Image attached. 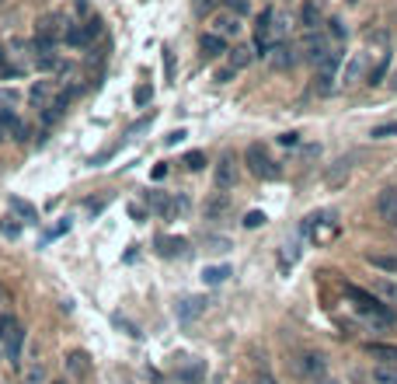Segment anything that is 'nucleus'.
Masks as SVG:
<instances>
[{
    "instance_id": "nucleus-1",
    "label": "nucleus",
    "mask_w": 397,
    "mask_h": 384,
    "mask_svg": "<svg viewBox=\"0 0 397 384\" xmlns=\"http://www.w3.org/2000/svg\"><path fill=\"white\" fill-rule=\"evenodd\" d=\"M342 294H345V300H352V311H356L366 325H373V329H394L397 325V314L376 294H369L362 287H352V283H345Z\"/></svg>"
},
{
    "instance_id": "nucleus-2",
    "label": "nucleus",
    "mask_w": 397,
    "mask_h": 384,
    "mask_svg": "<svg viewBox=\"0 0 397 384\" xmlns=\"http://www.w3.org/2000/svg\"><path fill=\"white\" fill-rule=\"evenodd\" d=\"M338 231H342L338 210H318V214L303 216V224H300V234H303L311 245H328V241H335Z\"/></svg>"
},
{
    "instance_id": "nucleus-3",
    "label": "nucleus",
    "mask_w": 397,
    "mask_h": 384,
    "mask_svg": "<svg viewBox=\"0 0 397 384\" xmlns=\"http://www.w3.org/2000/svg\"><path fill=\"white\" fill-rule=\"evenodd\" d=\"M289 371H293V378L300 384H320L328 378V360L318 349H300V353H293Z\"/></svg>"
},
{
    "instance_id": "nucleus-4",
    "label": "nucleus",
    "mask_w": 397,
    "mask_h": 384,
    "mask_svg": "<svg viewBox=\"0 0 397 384\" xmlns=\"http://www.w3.org/2000/svg\"><path fill=\"white\" fill-rule=\"evenodd\" d=\"M21 342H25L21 322L11 318V314H4V318H0V349H4V356H7L11 363L21 360Z\"/></svg>"
},
{
    "instance_id": "nucleus-5",
    "label": "nucleus",
    "mask_w": 397,
    "mask_h": 384,
    "mask_svg": "<svg viewBox=\"0 0 397 384\" xmlns=\"http://www.w3.org/2000/svg\"><path fill=\"white\" fill-rule=\"evenodd\" d=\"M244 158H247L251 175H255V178H262V182H276L279 175H282V168H279L276 161L265 154V147H262V143H251V147L244 150Z\"/></svg>"
},
{
    "instance_id": "nucleus-6",
    "label": "nucleus",
    "mask_w": 397,
    "mask_h": 384,
    "mask_svg": "<svg viewBox=\"0 0 397 384\" xmlns=\"http://www.w3.org/2000/svg\"><path fill=\"white\" fill-rule=\"evenodd\" d=\"M98 35H101V18H98V14H91L84 25H70V28H67L63 43L70 45V49H87Z\"/></svg>"
},
{
    "instance_id": "nucleus-7",
    "label": "nucleus",
    "mask_w": 397,
    "mask_h": 384,
    "mask_svg": "<svg viewBox=\"0 0 397 384\" xmlns=\"http://www.w3.org/2000/svg\"><path fill=\"white\" fill-rule=\"evenodd\" d=\"M276 43V7H265L262 18H258V32H255V53L258 56H269Z\"/></svg>"
},
{
    "instance_id": "nucleus-8",
    "label": "nucleus",
    "mask_w": 397,
    "mask_h": 384,
    "mask_svg": "<svg viewBox=\"0 0 397 384\" xmlns=\"http://www.w3.org/2000/svg\"><path fill=\"white\" fill-rule=\"evenodd\" d=\"M237 178H240L237 158H234V154H223V158L216 161V168H213V185H216L220 192H230V189L237 185Z\"/></svg>"
},
{
    "instance_id": "nucleus-9",
    "label": "nucleus",
    "mask_w": 397,
    "mask_h": 384,
    "mask_svg": "<svg viewBox=\"0 0 397 384\" xmlns=\"http://www.w3.org/2000/svg\"><path fill=\"white\" fill-rule=\"evenodd\" d=\"M56 91H60V81H56V77H39L35 84L28 87L25 102H28L32 109H49L52 98H56Z\"/></svg>"
},
{
    "instance_id": "nucleus-10",
    "label": "nucleus",
    "mask_w": 397,
    "mask_h": 384,
    "mask_svg": "<svg viewBox=\"0 0 397 384\" xmlns=\"http://www.w3.org/2000/svg\"><path fill=\"white\" fill-rule=\"evenodd\" d=\"M366 53H356V56H349V63H342V70H338V87H356L366 81Z\"/></svg>"
},
{
    "instance_id": "nucleus-11",
    "label": "nucleus",
    "mask_w": 397,
    "mask_h": 384,
    "mask_svg": "<svg viewBox=\"0 0 397 384\" xmlns=\"http://www.w3.org/2000/svg\"><path fill=\"white\" fill-rule=\"evenodd\" d=\"M67 18L60 14V11H52V14H45V18H39V25H35V35L39 39H45V43H60L63 35H67Z\"/></svg>"
},
{
    "instance_id": "nucleus-12",
    "label": "nucleus",
    "mask_w": 397,
    "mask_h": 384,
    "mask_svg": "<svg viewBox=\"0 0 397 384\" xmlns=\"http://www.w3.org/2000/svg\"><path fill=\"white\" fill-rule=\"evenodd\" d=\"M209 32L230 43V39H240V32H244V25H240V18H237V14H230V11H223V14H213V21H209Z\"/></svg>"
},
{
    "instance_id": "nucleus-13",
    "label": "nucleus",
    "mask_w": 397,
    "mask_h": 384,
    "mask_svg": "<svg viewBox=\"0 0 397 384\" xmlns=\"http://www.w3.org/2000/svg\"><path fill=\"white\" fill-rule=\"evenodd\" d=\"M269 60H272V67H276V70H293V67L300 63V45H293V43L272 45Z\"/></svg>"
},
{
    "instance_id": "nucleus-14",
    "label": "nucleus",
    "mask_w": 397,
    "mask_h": 384,
    "mask_svg": "<svg viewBox=\"0 0 397 384\" xmlns=\"http://www.w3.org/2000/svg\"><path fill=\"white\" fill-rule=\"evenodd\" d=\"M91 371V356L84 353V349H74V353H67V374L77 381V378H84Z\"/></svg>"
},
{
    "instance_id": "nucleus-15",
    "label": "nucleus",
    "mask_w": 397,
    "mask_h": 384,
    "mask_svg": "<svg viewBox=\"0 0 397 384\" xmlns=\"http://www.w3.org/2000/svg\"><path fill=\"white\" fill-rule=\"evenodd\" d=\"M7 207L21 216V224H39V210H35L28 199H21V196H7Z\"/></svg>"
},
{
    "instance_id": "nucleus-16",
    "label": "nucleus",
    "mask_w": 397,
    "mask_h": 384,
    "mask_svg": "<svg viewBox=\"0 0 397 384\" xmlns=\"http://www.w3.org/2000/svg\"><path fill=\"white\" fill-rule=\"evenodd\" d=\"M198 49H202V56H206V60H216V56H223V53H227V39H220V35L206 32V35L198 39Z\"/></svg>"
},
{
    "instance_id": "nucleus-17",
    "label": "nucleus",
    "mask_w": 397,
    "mask_h": 384,
    "mask_svg": "<svg viewBox=\"0 0 397 384\" xmlns=\"http://www.w3.org/2000/svg\"><path fill=\"white\" fill-rule=\"evenodd\" d=\"M366 262L373 265V269H380V273H391L397 276V252H369Z\"/></svg>"
},
{
    "instance_id": "nucleus-18",
    "label": "nucleus",
    "mask_w": 397,
    "mask_h": 384,
    "mask_svg": "<svg viewBox=\"0 0 397 384\" xmlns=\"http://www.w3.org/2000/svg\"><path fill=\"white\" fill-rule=\"evenodd\" d=\"M206 307H209V300L206 297H185L181 304H178V318H181V322H192V318H198Z\"/></svg>"
},
{
    "instance_id": "nucleus-19",
    "label": "nucleus",
    "mask_w": 397,
    "mask_h": 384,
    "mask_svg": "<svg viewBox=\"0 0 397 384\" xmlns=\"http://www.w3.org/2000/svg\"><path fill=\"white\" fill-rule=\"evenodd\" d=\"M189 241L185 238H157V252L164 258H174V256H185Z\"/></svg>"
},
{
    "instance_id": "nucleus-20",
    "label": "nucleus",
    "mask_w": 397,
    "mask_h": 384,
    "mask_svg": "<svg viewBox=\"0 0 397 384\" xmlns=\"http://www.w3.org/2000/svg\"><path fill=\"white\" fill-rule=\"evenodd\" d=\"M21 384H49L45 363H42V360H32V363L25 367V374H21Z\"/></svg>"
},
{
    "instance_id": "nucleus-21",
    "label": "nucleus",
    "mask_w": 397,
    "mask_h": 384,
    "mask_svg": "<svg viewBox=\"0 0 397 384\" xmlns=\"http://www.w3.org/2000/svg\"><path fill=\"white\" fill-rule=\"evenodd\" d=\"M366 353L373 360H380V363H397V346H387V342H369Z\"/></svg>"
},
{
    "instance_id": "nucleus-22",
    "label": "nucleus",
    "mask_w": 397,
    "mask_h": 384,
    "mask_svg": "<svg viewBox=\"0 0 397 384\" xmlns=\"http://www.w3.org/2000/svg\"><path fill=\"white\" fill-rule=\"evenodd\" d=\"M376 297H384V304L397 307V280L394 276H380V280H376Z\"/></svg>"
},
{
    "instance_id": "nucleus-23",
    "label": "nucleus",
    "mask_w": 397,
    "mask_h": 384,
    "mask_svg": "<svg viewBox=\"0 0 397 384\" xmlns=\"http://www.w3.org/2000/svg\"><path fill=\"white\" fill-rule=\"evenodd\" d=\"M324 35H328V43L331 45H345L349 28H345V21H342V18H331V21H328V28H324Z\"/></svg>"
},
{
    "instance_id": "nucleus-24",
    "label": "nucleus",
    "mask_w": 397,
    "mask_h": 384,
    "mask_svg": "<svg viewBox=\"0 0 397 384\" xmlns=\"http://www.w3.org/2000/svg\"><path fill=\"white\" fill-rule=\"evenodd\" d=\"M373 384H397V363H376L373 367Z\"/></svg>"
},
{
    "instance_id": "nucleus-25",
    "label": "nucleus",
    "mask_w": 397,
    "mask_h": 384,
    "mask_svg": "<svg viewBox=\"0 0 397 384\" xmlns=\"http://www.w3.org/2000/svg\"><path fill=\"white\" fill-rule=\"evenodd\" d=\"M251 60H255V45H237V49L230 53V67H234V70H244Z\"/></svg>"
},
{
    "instance_id": "nucleus-26",
    "label": "nucleus",
    "mask_w": 397,
    "mask_h": 384,
    "mask_svg": "<svg viewBox=\"0 0 397 384\" xmlns=\"http://www.w3.org/2000/svg\"><path fill=\"white\" fill-rule=\"evenodd\" d=\"M227 276H230V265H209V269L202 273V283H209V287H220Z\"/></svg>"
},
{
    "instance_id": "nucleus-27",
    "label": "nucleus",
    "mask_w": 397,
    "mask_h": 384,
    "mask_svg": "<svg viewBox=\"0 0 397 384\" xmlns=\"http://www.w3.org/2000/svg\"><path fill=\"white\" fill-rule=\"evenodd\" d=\"M223 214H227V192H216V196L206 203V216L216 220V216H223Z\"/></svg>"
},
{
    "instance_id": "nucleus-28",
    "label": "nucleus",
    "mask_w": 397,
    "mask_h": 384,
    "mask_svg": "<svg viewBox=\"0 0 397 384\" xmlns=\"http://www.w3.org/2000/svg\"><path fill=\"white\" fill-rule=\"evenodd\" d=\"M349 178V161H335V168L328 171V185L335 189V185H342Z\"/></svg>"
},
{
    "instance_id": "nucleus-29",
    "label": "nucleus",
    "mask_w": 397,
    "mask_h": 384,
    "mask_svg": "<svg viewBox=\"0 0 397 384\" xmlns=\"http://www.w3.org/2000/svg\"><path fill=\"white\" fill-rule=\"evenodd\" d=\"M21 102H25L21 91H14V87H0V105H4V109H14V105H21Z\"/></svg>"
},
{
    "instance_id": "nucleus-30",
    "label": "nucleus",
    "mask_w": 397,
    "mask_h": 384,
    "mask_svg": "<svg viewBox=\"0 0 397 384\" xmlns=\"http://www.w3.org/2000/svg\"><path fill=\"white\" fill-rule=\"evenodd\" d=\"M0 234H4V238H11V241H14V238H18V234H21V224H18V220H14V216H0Z\"/></svg>"
},
{
    "instance_id": "nucleus-31",
    "label": "nucleus",
    "mask_w": 397,
    "mask_h": 384,
    "mask_svg": "<svg viewBox=\"0 0 397 384\" xmlns=\"http://www.w3.org/2000/svg\"><path fill=\"white\" fill-rule=\"evenodd\" d=\"M185 168H189V171H202V168H206V154H202V150L185 154Z\"/></svg>"
},
{
    "instance_id": "nucleus-32",
    "label": "nucleus",
    "mask_w": 397,
    "mask_h": 384,
    "mask_svg": "<svg viewBox=\"0 0 397 384\" xmlns=\"http://www.w3.org/2000/svg\"><path fill=\"white\" fill-rule=\"evenodd\" d=\"M373 140H391V136H397V123H384V126H373V133H369Z\"/></svg>"
},
{
    "instance_id": "nucleus-33",
    "label": "nucleus",
    "mask_w": 397,
    "mask_h": 384,
    "mask_svg": "<svg viewBox=\"0 0 397 384\" xmlns=\"http://www.w3.org/2000/svg\"><path fill=\"white\" fill-rule=\"evenodd\" d=\"M150 98H154V87L150 84H140L136 91H133V102H136V105H147Z\"/></svg>"
},
{
    "instance_id": "nucleus-34",
    "label": "nucleus",
    "mask_w": 397,
    "mask_h": 384,
    "mask_svg": "<svg viewBox=\"0 0 397 384\" xmlns=\"http://www.w3.org/2000/svg\"><path fill=\"white\" fill-rule=\"evenodd\" d=\"M227 11L237 14V18H244V14L251 11V0H227Z\"/></svg>"
},
{
    "instance_id": "nucleus-35",
    "label": "nucleus",
    "mask_w": 397,
    "mask_h": 384,
    "mask_svg": "<svg viewBox=\"0 0 397 384\" xmlns=\"http://www.w3.org/2000/svg\"><path fill=\"white\" fill-rule=\"evenodd\" d=\"M318 7H314V4H307V7H303V25H307V32H311V28H318Z\"/></svg>"
},
{
    "instance_id": "nucleus-36",
    "label": "nucleus",
    "mask_w": 397,
    "mask_h": 384,
    "mask_svg": "<svg viewBox=\"0 0 397 384\" xmlns=\"http://www.w3.org/2000/svg\"><path fill=\"white\" fill-rule=\"evenodd\" d=\"M262 224H265V214H258V210H251L244 216V227H262Z\"/></svg>"
},
{
    "instance_id": "nucleus-37",
    "label": "nucleus",
    "mask_w": 397,
    "mask_h": 384,
    "mask_svg": "<svg viewBox=\"0 0 397 384\" xmlns=\"http://www.w3.org/2000/svg\"><path fill=\"white\" fill-rule=\"evenodd\" d=\"M234 74H237V70H234V67L227 63V67H220V70H216V81H220V84H227V81H230Z\"/></svg>"
},
{
    "instance_id": "nucleus-38",
    "label": "nucleus",
    "mask_w": 397,
    "mask_h": 384,
    "mask_svg": "<svg viewBox=\"0 0 397 384\" xmlns=\"http://www.w3.org/2000/svg\"><path fill=\"white\" fill-rule=\"evenodd\" d=\"M185 136H189L185 129H174V133H167V136H164V143H167V147H174V143H181Z\"/></svg>"
},
{
    "instance_id": "nucleus-39",
    "label": "nucleus",
    "mask_w": 397,
    "mask_h": 384,
    "mask_svg": "<svg viewBox=\"0 0 397 384\" xmlns=\"http://www.w3.org/2000/svg\"><path fill=\"white\" fill-rule=\"evenodd\" d=\"M279 143H282V147H296V143H300V133H282Z\"/></svg>"
},
{
    "instance_id": "nucleus-40",
    "label": "nucleus",
    "mask_w": 397,
    "mask_h": 384,
    "mask_svg": "<svg viewBox=\"0 0 397 384\" xmlns=\"http://www.w3.org/2000/svg\"><path fill=\"white\" fill-rule=\"evenodd\" d=\"M164 70H167V77H174V56H171V49H164Z\"/></svg>"
},
{
    "instance_id": "nucleus-41",
    "label": "nucleus",
    "mask_w": 397,
    "mask_h": 384,
    "mask_svg": "<svg viewBox=\"0 0 397 384\" xmlns=\"http://www.w3.org/2000/svg\"><path fill=\"white\" fill-rule=\"evenodd\" d=\"M255 384H279V381L272 378V374H258V378H255Z\"/></svg>"
},
{
    "instance_id": "nucleus-42",
    "label": "nucleus",
    "mask_w": 397,
    "mask_h": 384,
    "mask_svg": "<svg viewBox=\"0 0 397 384\" xmlns=\"http://www.w3.org/2000/svg\"><path fill=\"white\" fill-rule=\"evenodd\" d=\"M4 67H11V63H7V45L0 43V70H4Z\"/></svg>"
},
{
    "instance_id": "nucleus-43",
    "label": "nucleus",
    "mask_w": 397,
    "mask_h": 384,
    "mask_svg": "<svg viewBox=\"0 0 397 384\" xmlns=\"http://www.w3.org/2000/svg\"><path fill=\"white\" fill-rule=\"evenodd\" d=\"M209 7H213V0H196V11H198V14H202V11H209Z\"/></svg>"
},
{
    "instance_id": "nucleus-44",
    "label": "nucleus",
    "mask_w": 397,
    "mask_h": 384,
    "mask_svg": "<svg viewBox=\"0 0 397 384\" xmlns=\"http://www.w3.org/2000/svg\"><path fill=\"white\" fill-rule=\"evenodd\" d=\"M0 300H4V304H7V300H11V297H7V290H4V287H0Z\"/></svg>"
},
{
    "instance_id": "nucleus-45",
    "label": "nucleus",
    "mask_w": 397,
    "mask_h": 384,
    "mask_svg": "<svg viewBox=\"0 0 397 384\" xmlns=\"http://www.w3.org/2000/svg\"><path fill=\"white\" fill-rule=\"evenodd\" d=\"M320 384H342V381H331V378H324V381H320Z\"/></svg>"
},
{
    "instance_id": "nucleus-46",
    "label": "nucleus",
    "mask_w": 397,
    "mask_h": 384,
    "mask_svg": "<svg viewBox=\"0 0 397 384\" xmlns=\"http://www.w3.org/2000/svg\"><path fill=\"white\" fill-rule=\"evenodd\" d=\"M49 384H63V381H49Z\"/></svg>"
},
{
    "instance_id": "nucleus-47",
    "label": "nucleus",
    "mask_w": 397,
    "mask_h": 384,
    "mask_svg": "<svg viewBox=\"0 0 397 384\" xmlns=\"http://www.w3.org/2000/svg\"><path fill=\"white\" fill-rule=\"evenodd\" d=\"M0 140H4V129H0Z\"/></svg>"
},
{
    "instance_id": "nucleus-48",
    "label": "nucleus",
    "mask_w": 397,
    "mask_h": 384,
    "mask_svg": "<svg viewBox=\"0 0 397 384\" xmlns=\"http://www.w3.org/2000/svg\"><path fill=\"white\" fill-rule=\"evenodd\" d=\"M394 81H397V74H394Z\"/></svg>"
},
{
    "instance_id": "nucleus-49",
    "label": "nucleus",
    "mask_w": 397,
    "mask_h": 384,
    "mask_svg": "<svg viewBox=\"0 0 397 384\" xmlns=\"http://www.w3.org/2000/svg\"><path fill=\"white\" fill-rule=\"evenodd\" d=\"M0 4H4V0H0Z\"/></svg>"
}]
</instances>
